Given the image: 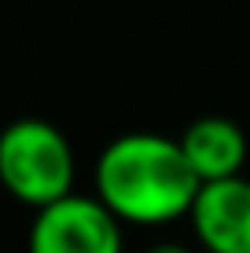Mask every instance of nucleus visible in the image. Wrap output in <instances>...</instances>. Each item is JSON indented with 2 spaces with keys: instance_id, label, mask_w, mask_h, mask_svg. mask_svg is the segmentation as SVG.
<instances>
[{
  "instance_id": "7ed1b4c3",
  "label": "nucleus",
  "mask_w": 250,
  "mask_h": 253,
  "mask_svg": "<svg viewBox=\"0 0 250 253\" xmlns=\"http://www.w3.org/2000/svg\"><path fill=\"white\" fill-rule=\"evenodd\" d=\"M30 253H122V220L100 198L66 195L37 209L30 228Z\"/></svg>"
},
{
  "instance_id": "20e7f679",
  "label": "nucleus",
  "mask_w": 250,
  "mask_h": 253,
  "mask_svg": "<svg viewBox=\"0 0 250 253\" xmlns=\"http://www.w3.org/2000/svg\"><path fill=\"white\" fill-rule=\"evenodd\" d=\"M192 228L206 253H250V180L202 184L192 202Z\"/></svg>"
},
{
  "instance_id": "39448f33",
  "label": "nucleus",
  "mask_w": 250,
  "mask_h": 253,
  "mask_svg": "<svg viewBox=\"0 0 250 253\" xmlns=\"http://www.w3.org/2000/svg\"><path fill=\"white\" fill-rule=\"evenodd\" d=\"M184 151L192 172L199 176V184H217V180L243 176L247 162V136L232 118H199L184 128V136L177 139Z\"/></svg>"
},
{
  "instance_id": "f257e3e1",
  "label": "nucleus",
  "mask_w": 250,
  "mask_h": 253,
  "mask_svg": "<svg viewBox=\"0 0 250 253\" xmlns=\"http://www.w3.org/2000/svg\"><path fill=\"white\" fill-rule=\"evenodd\" d=\"M199 187L180 143L162 132H125L96 162V198L129 224H169L192 213Z\"/></svg>"
},
{
  "instance_id": "423d86ee",
  "label": "nucleus",
  "mask_w": 250,
  "mask_h": 253,
  "mask_svg": "<svg viewBox=\"0 0 250 253\" xmlns=\"http://www.w3.org/2000/svg\"><path fill=\"white\" fill-rule=\"evenodd\" d=\"M148 253H195V250H188V246H177V242H158V246H151Z\"/></svg>"
},
{
  "instance_id": "f03ea898",
  "label": "nucleus",
  "mask_w": 250,
  "mask_h": 253,
  "mask_svg": "<svg viewBox=\"0 0 250 253\" xmlns=\"http://www.w3.org/2000/svg\"><path fill=\"white\" fill-rule=\"evenodd\" d=\"M0 184L19 202L48 209L74 195V151L51 121L19 118L0 132Z\"/></svg>"
}]
</instances>
